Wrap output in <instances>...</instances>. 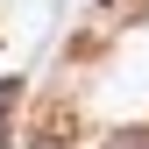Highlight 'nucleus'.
<instances>
[{
  "label": "nucleus",
  "mask_w": 149,
  "mask_h": 149,
  "mask_svg": "<svg viewBox=\"0 0 149 149\" xmlns=\"http://www.w3.org/2000/svg\"><path fill=\"white\" fill-rule=\"evenodd\" d=\"M78 107H71V100H43V107H36V121H29V142L36 149H64V142H78Z\"/></svg>",
  "instance_id": "obj_1"
},
{
  "label": "nucleus",
  "mask_w": 149,
  "mask_h": 149,
  "mask_svg": "<svg viewBox=\"0 0 149 149\" xmlns=\"http://www.w3.org/2000/svg\"><path fill=\"white\" fill-rule=\"evenodd\" d=\"M149 0H107V22H142Z\"/></svg>",
  "instance_id": "obj_2"
},
{
  "label": "nucleus",
  "mask_w": 149,
  "mask_h": 149,
  "mask_svg": "<svg viewBox=\"0 0 149 149\" xmlns=\"http://www.w3.org/2000/svg\"><path fill=\"white\" fill-rule=\"evenodd\" d=\"M107 149H149V135H128V142H107Z\"/></svg>",
  "instance_id": "obj_3"
}]
</instances>
